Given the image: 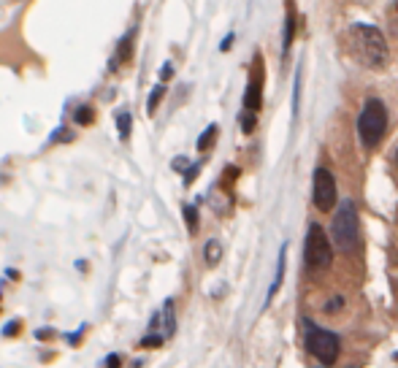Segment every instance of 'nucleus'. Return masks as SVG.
Listing matches in <instances>:
<instances>
[{"mask_svg":"<svg viewBox=\"0 0 398 368\" xmlns=\"http://www.w3.org/2000/svg\"><path fill=\"white\" fill-rule=\"evenodd\" d=\"M387 128V109L380 97H368L358 117V138L366 149H374L382 141Z\"/></svg>","mask_w":398,"mask_h":368,"instance_id":"2","label":"nucleus"},{"mask_svg":"<svg viewBox=\"0 0 398 368\" xmlns=\"http://www.w3.org/2000/svg\"><path fill=\"white\" fill-rule=\"evenodd\" d=\"M76 268H79V271H87V260H76Z\"/></svg>","mask_w":398,"mask_h":368,"instance_id":"31","label":"nucleus"},{"mask_svg":"<svg viewBox=\"0 0 398 368\" xmlns=\"http://www.w3.org/2000/svg\"><path fill=\"white\" fill-rule=\"evenodd\" d=\"M163 95H166V84L160 81V84H155V87H152L150 97H147V114H150V117H155V112H157V106H160Z\"/></svg>","mask_w":398,"mask_h":368,"instance_id":"15","label":"nucleus"},{"mask_svg":"<svg viewBox=\"0 0 398 368\" xmlns=\"http://www.w3.org/2000/svg\"><path fill=\"white\" fill-rule=\"evenodd\" d=\"M103 368H122V357L116 352H111L106 360H103Z\"/></svg>","mask_w":398,"mask_h":368,"instance_id":"24","label":"nucleus"},{"mask_svg":"<svg viewBox=\"0 0 398 368\" xmlns=\"http://www.w3.org/2000/svg\"><path fill=\"white\" fill-rule=\"evenodd\" d=\"M0 298H3V290H0Z\"/></svg>","mask_w":398,"mask_h":368,"instance_id":"33","label":"nucleus"},{"mask_svg":"<svg viewBox=\"0 0 398 368\" xmlns=\"http://www.w3.org/2000/svg\"><path fill=\"white\" fill-rule=\"evenodd\" d=\"M52 336H54V331H52V328H38V331H35V338H38V341L52 338Z\"/></svg>","mask_w":398,"mask_h":368,"instance_id":"28","label":"nucleus"},{"mask_svg":"<svg viewBox=\"0 0 398 368\" xmlns=\"http://www.w3.org/2000/svg\"><path fill=\"white\" fill-rule=\"evenodd\" d=\"M116 133H119V138H122V141H131L133 114L128 112V109H119V112H116Z\"/></svg>","mask_w":398,"mask_h":368,"instance_id":"11","label":"nucleus"},{"mask_svg":"<svg viewBox=\"0 0 398 368\" xmlns=\"http://www.w3.org/2000/svg\"><path fill=\"white\" fill-rule=\"evenodd\" d=\"M92 119H95V109H92L90 103H82V106H76V109H73V122H76L79 128L92 125Z\"/></svg>","mask_w":398,"mask_h":368,"instance_id":"13","label":"nucleus"},{"mask_svg":"<svg viewBox=\"0 0 398 368\" xmlns=\"http://www.w3.org/2000/svg\"><path fill=\"white\" fill-rule=\"evenodd\" d=\"M171 76H174V65H171V63H163V68H160V81L166 84V81L171 79Z\"/></svg>","mask_w":398,"mask_h":368,"instance_id":"26","label":"nucleus"},{"mask_svg":"<svg viewBox=\"0 0 398 368\" xmlns=\"http://www.w3.org/2000/svg\"><path fill=\"white\" fill-rule=\"evenodd\" d=\"M303 325H306V350L315 355L322 366H333L336 357H339V350H342L339 336L331 331L317 328L312 320H303Z\"/></svg>","mask_w":398,"mask_h":368,"instance_id":"4","label":"nucleus"},{"mask_svg":"<svg viewBox=\"0 0 398 368\" xmlns=\"http://www.w3.org/2000/svg\"><path fill=\"white\" fill-rule=\"evenodd\" d=\"M49 141H52V144H66V141H73V130H71V128H57L54 133H52Z\"/></svg>","mask_w":398,"mask_h":368,"instance_id":"19","label":"nucleus"},{"mask_svg":"<svg viewBox=\"0 0 398 368\" xmlns=\"http://www.w3.org/2000/svg\"><path fill=\"white\" fill-rule=\"evenodd\" d=\"M331 236H333V244L342 252H355L358 249L361 230H358V208H355L352 201H342L339 203V211L333 214V222H331Z\"/></svg>","mask_w":398,"mask_h":368,"instance_id":"3","label":"nucleus"},{"mask_svg":"<svg viewBox=\"0 0 398 368\" xmlns=\"http://www.w3.org/2000/svg\"><path fill=\"white\" fill-rule=\"evenodd\" d=\"M166 338H163V333H147V336L141 338V347L144 350H152V347H160Z\"/></svg>","mask_w":398,"mask_h":368,"instance_id":"22","label":"nucleus"},{"mask_svg":"<svg viewBox=\"0 0 398 368\" xmlns=\"http://www.w3.org/2000/svg\"><path fill=\"white\" fill-rule=\"evenodd\" d=\"M393 162H396V168H398V146H396V152H393Z\"/></svg>","mask_w":398,"mask_h":368,"instance_id":"32","label":"nucleus"},{"mask_svg":"<svg viewBox=\"0 0 398 368\" xmlns=\"http://www.w3.org/2000/svg\"><path fill=\"white\" fill-rule=\"evenodd\" d=\"M171 165H174V171H184V165H187V162H184L182 158H176V160L171 162Z\"/></svg>","mask_w":398,"mask_h":368,"instance_id":"30","label":"nucleus"},{"mask_svg":"<svg viewBox=\"0 0 398 368\" xmlns=\"http://www.w3.org/2000/svg\"><path fill=\"white\" fill-rule=\"evenodd\" d=\"M284 260H287V247H279V257H277V279H274V285L268 287V298L265 301H271L274 295H277V290L282 287V279H284Z\"/></svg>","mask_w":398,"mask_h":368,"instance_id":"12","label":"nucleus"},{"mask_svg":"<svg viewBox=\"0 0 398 368\" xmlns=\"http://www.w3.org/2000/svg\"><path fill=\"white\" fill-rule=\"evenodd\" d=\"M349 47L355 52V57L371 71H380L387 65V57H390L387 41L374 25H352L349 28Z\"/></svg>","mask_w":398,"mask_h":368,"instance_id":"1","label":"nucleus"},{"mask_svg":"<svg viewBox=\"0 0 398 368\" xmlns=\"http://www.w3.org/2000/svg\"><path fill=\"white\" fill-rule=\"evenodd\" d=\"M293 35H296V11H293V0H287V19H284V41H282L284 57H287V52H290Z\"/></svg>","mask_w":398,"mask_h":368,"instance_id":"9","label":"nucleus"},{"mask_svg":"<svg viewBox=\"0 0 398 368\" xmlns=\"http://www.w3.org/2000/svg\"><path fill=\"white\" fill-rule=\"evenodd\" d=\"M19 331H22V320H17V317H14V320H8L6 325H3V336H6V338H14Z\"/></svg>","mask_w":398,"mask_h":368,"instance_id":"21","label":"nucleus"},{"mask_svg":"<svg viewBox=\"0 0 398 368\" xmlns=\"http://www.w3.org/2000/svg\"><path fill=\"white\" fill-rule=\"evenodd\" d=\"M342 306H344V298H331V301L325 304V311H328V314H336Z\"/></svg>","mask_w":398,"mask_h":368,"instance_id":"25","label":"nucleus"},{"mask_svg":"<svg viewBox=\"0 0 398 368\" xmlns=\"http://www.w3.org/2000/svg\"><path fill=\"white\" fill-rule=\"evenodd\" d=\"M260 106H263V60H260V54H258V57H255V68H252V73H249L247 93H244V112L258 114Z\"/></svg>","mask_w":398,"mask_h":368,"instance_id":"7","label":"nucleus"},{"mask_svg":"<svg viewBox=\"0 0 398 368\" xmlns=\"http://www.w3.org/2000/svg\"><path fill=\"white\" fill-rule=\"evenodd\" d=\"M133 44H135V28L128 30L116 41V52H114V57H111V63H109V71H111V73H114L119 65H128L133 60Z\"/></svg>","mask_w":398,"mask_h":368,"instance_id":"8","label":"nucleus"},{"mask_svg":"<svg viewBox=\"0 0 398 368\" xmlns=\"http://www.w3.org/2000/svg\"><path fill=\"white\" fill-rule=\"evenodd\" d=\"M312 182V201L320 211H331L336 206V179L328 168H317Z\"/></svg>","mask_w":398,"mask_h":368,"instance_id":"6","label":"nucleus"},{"mask_svg":"<svg viewBox=\"0 0 398 368\" xmlns=\"http://www.w3.org/2000/svg\"><path fill=\"white\" fill-rule=\"evenodd\" d=\"M239 122H241V130H244V133H252V130H255V125H258V117H255V114L252 112H244L241 114V119H239Z\"/></svg>","mask_w":398,"mask_h":368,"instance_id":"20","label":"nucleus"},{"mask_svg":"<svg viewBox=\"0 0 398 368\" xmlns=\"http://www.w3.org/2000/svg\"><path fill=\"white\" fill-rule=\"evenodd\" d=\"M160 320H163V338H171L176 333V317H174V301L168 298L160 311Z\"/></svg>","mask_w":398,"mask_h":368,"instance_id":"10","label":"nucleus"},{"mask_svg":"<svg viewBox=\"0 0 398 368\" xmlns=\"http://www.w3.org/2000/svg\"><path fill=\"white\" fill-rule=\"evenodd\" d=\"M200 171V162H193L190 168H184V187H190L193 182H195V177H198Z\"/></svg>","mask_w":398,"mask_h":368,"instance_id":"23","label":"nucleus"},{"mask_svg":"<svg viewBox=\"0 0 398 368\" xmlns=\"http://www.w3.org/2000/svg\"><path fill=\"white\" fill-rule=\"evenodd\" d=\"M217 125L215 122H212V125H209V128L203 130V133H200V138L198 141H195V149H198V152H206V149H209V146L215 144V138H217Z\"/></svg>","mask_w":398,"mask_h":368,"instance_id":"17","label":"nucleus"},{"mask_svg":"<svg viewBox=\"0 0 398 368\" xmlns=\"http://www.w3.org/2000/svg\"><path fill=\"white\" fill-rule=\"evenodd\" d=\"M182 214H184V222H187V230L195 236L198 233V222H200V217H198V203H184L182 206Z\"/></svg>","mask_w":398,"mask_h":368,"instance_id":"14","label":"nucleus"},{"mask_svg":"<svg viewBox=\"0 0 398 368\" xmlns=\"http://www.w3.org/2000/svg\"><path fill=\"white\" fill-rule=\"evenodd\" d=\"M233 177H239V168H225V182H233Z\"/></svg>","mask_w":398,"mask_h":368,"instance_id":"29","label":"nucleus"},{"mask_svg":"<svg viewBox=\"0 0 398 368\" xmlns=\"http://www.w3.org/2000/svg\"><path fill=\"white\" fill-rule=\"evenodd\" d=\"M87 331H90V325H87V322H82V325H79V328H76L73 333H66L68 347H79V344H82V338H84V333H87Z\"/></svg>","mask_w":398,"mask_h":368,"instance_id":"18","label":"nucleus"},{"mask_svg":"<svg viewBox=\"0 0 398 368\" xmlns=\"http://www.w3.org/2000/svg\"><path fill=\"white\" fill-rule=\"evenodd\" d=\"M303 257H306V266H309L312 271H325L333 263V247L320 225H312V227H309L306 244H303Z\"/></svg>","mask_w":398,"mask_h":368,"instance_id":"5","label":"nucleus"},{"mask_svg":"<svg viewBox=\"0 0 398 368\" xmlns=\"http://www.w3.org/2000/svg\"><path fill=\"white\" fill-rule=\"evenodd\" d=\"M233 41H236V35H233V32H228V35L222 38V44H219V52H228V49L233 47Z\"/></svg>","mask_w":398,"mask_h":368,"instance_id":"27","label":"nucleus"},{"mask_svg":"<svg viewBox=\"0 0 398 368\" xmlns=\"http://www.w3.org/2000/svg\"><path fill=\"white\" fill-rule=\"evenodd\" d=\"M219 257H222V244H219L217 239L206 241V247H203V260H206L209 266H217Z\"/></svg>","mask_w":398,"mask_h":368,"instance_id":"16","label":"nucleus"}]
</instances>
